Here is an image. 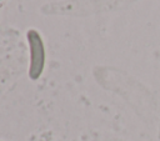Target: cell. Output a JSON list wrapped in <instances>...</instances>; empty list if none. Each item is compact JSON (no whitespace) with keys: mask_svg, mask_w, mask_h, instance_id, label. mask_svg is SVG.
I'll return each instance as SVG.
<instances>
[{"mask_svg":"<svg viewBox=\"0 0 160 141\" xmlns=\"http://www.w3.org/2000/svg\"><path fill=\"white\" fill-rule=\"evenodd\" d=\"M26 37L30 49V67H29V76L32 80L40 77L44 70L45 64V47L44 41L40 32L35 29H30L26 31Z\"/></svg>","mask_w":160,"mask_h":141,"instance_id":"1","label":"cell"}]
</instances>
